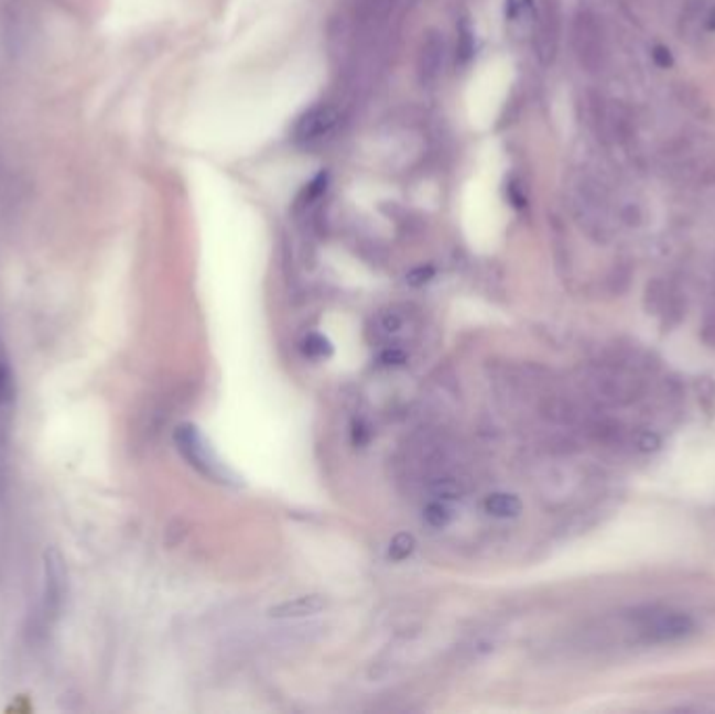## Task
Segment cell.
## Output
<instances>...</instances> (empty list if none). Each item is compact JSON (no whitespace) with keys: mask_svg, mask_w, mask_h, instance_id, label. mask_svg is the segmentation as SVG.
<instances>
[{"mask_svg":"<svg viewBox=\"0 0 715 714\" xmlns=\"http://www.w3.org/2000/svg\"><path fill=\"white\" fill-rule=\"evenodd\" d=\"M381 329L388 334V336H398L407 329V315L398 309H391L388 313L381 315Z\"/></svg>","mask_w":715,"mask_h":714,"instance_id":"9a60e30c","label":"cell"},{"mask_svg":"<svg viewBox=\"0 0 715 714\" xmlns=\"http://www.w3.org/2000/svg\"><path fill=\"white\" fill-rule=\"evenodd\" d=\"M174 442L184 459L197 467L202 474L209 478H223V465L209 451V444H205L204 436L197 432L195 425H181L174 434Z\"/></svg>","mask_w":715,"mask_h":714,"instance_id":"8992f818","label":"cell"},{"mask_svg":"<svg viewBox=\"0 0 715 714\" xmlns=\"http://www.w3.org/2000/svg\"><path fill=\"white\" fill-rule=\"evenodd\" d=\"M302 353L310 358H327L333 355V346L323 334H310L302 342Z\"/></svg>","mask_w":715,"mask_h":714,"instance_id":"5bb4252c","label":"cell"},{"mask_svg":"<svg viewBox=\"0 0 715 714\" xmlns=\"http://www.w3.org/2000/svg\"><path fill=\"white\" fill-rule=\"evenodd\" d=\"M13 400H15V376H13L9 355L0 342V415L9 413Z\"/></svg>","mask_w":715,"mask_h":714,"instance_id":"9c48e42d","label":"cell"},{"mask_svg":"<svg viewBox=\"0 0 715 714\" xmlns=\"http://www.w3.org/2000/svg\"><path fill=\"white\" fill-rule=\"evenodd\" d=\"M653 62L654 64L659 65V67H672L674 65V55H672V51L668 48V46H663V44H657V46H653Z\"/></svg>","mask_w":715,"mask_h":714,"instance_id":"e0dca14e","label":"cell"},{"mask_svg":"<svg viewBox=\"0 0 715 714\" xmlns=\"http://www.w3.org/2000/svg\"><path fill=\"white\" fill-rule=\"evenodd\" d=\"M414 547H416V541H414L412 534H409V532H398L391 539V543H389V558L393 562H404V560H409L410 555H412Z\"/></svg>","mask_w":715,"mask_h":714,"instance_id":"4fadbf2b","label":"cell"},{"mask_svg":"<svg viewBox=\"0 0 715 714\" xmlns=\"http://www.w3.org/2000/svg\"><path fill=\"white\" fill-rule=\"evenodd\" d=\"M446 60V41L440 32L431 30L423 34V41L416 55V74L421 85L431 86L437 83Z\"/></svg>","mask_w":715,"mask_h":714,"instance_id":"52a82bcc","label":"cell"},{"mask_svg":"<svg viewBox=\"0 0 715 714\" xmlns=\"http://www.w3.org/2000/svg\"><path fill=\"white\" fill-rule=\"evenodd\" d=\"M535 20V7L532 0H507V22L511 28L530 30L532 32Z\"/></svg>","mask_w":715,"mask_h":714,"instance_id":"8fae6325","label":"cell"},{"mask_svg":"<svg viewBox=\"0 0 715 714\" xmlns=\"http://www.w3.org/2000/svg\"><path fill=\"white\" fill-rule=\"evenodd\" d=\"M327 608V599L323 595H302L295 599H286L283 604L268 609L270 618H306V616H314L318 612Z\"/></svg>","mask_w":715,"mask_h":714,"instance_id":"ba28073f","label":"cell"},{"mask_svg":"<svg viewBox=\"0 0 715 714\" xmlns=\"http://www.w3.org/2000/svg\"><path fill=\"white\" fill-rule=\"evenodd\" d=\"M67 595V567L57 549H46L42 560V608L46 616L62 612Z\"/></svg>","mask_w":715,"mask_h":714,"instance_id":"277c9868","label":"cell"},{"mask_svg":"<svg viewBox=\"0 0 715 714\" xmlns=\"http://www.w3.org/2000/svg\"><path fill=\"white\" fill-rule=\"evenodd\" d=\"M423 518L427 524L433 528H446V526L454 520V511L449 509L448 505L440 501H431L425 509H423Z\"/></svg>","mask_w":715,"mask_h":714,"instance_id":"7c38bea8","label":"cell"},{"mask_svg":"<svg viewBox=\"0 0 715 714\" xmlns=\"http://www.w3.org/2000/svg\"><path fill=\"white\" fill-rule=\"evenodd\" d=\"M705 28H707L709 32H715V7H712V11L707 13V20H705Z\"/></svg>","mask_w":715,"mask_h":714,"instance_id":"d6986e66","label":"cell"},{"mask_svg":"<svg viewBox=\"0 0 715 714\" xmlns=\"http://www.w3.org/2000/svg\"><path fill=\"white\" fill-rule=\"evenodd\" d=\"M339 125H342L339 107L333 104H318L300 116L297 125L293 128V134L297 143L314 145V143H323Z\"/></svg>","mask_w":715,"mask_h":714,"instance_id":"5b68a950","label":"cell"},{"mask_svg":"<svg viewBox=\"0 0 715 714\" xmlns=\"http://www.w3.org/2000/svg\"><path fill=\"white\" fill-rule=\"evenodd\" d=\"M572 46L575 57L586 72H600L607 57L605 32L591 11H579L572 23Z\"/></svg>","mask_w":715,"mask_h":714,"instance_id":"6da1fadb","label":"cell"},{"mask_svg":"<svg viewBox=\"0 0 715 714\" xmlns=\"http://www.w3.org/2000/svg\"><path fill=\"white\" fill-rule=\"evenodd\" d=\"M430 277L431 269H416L409 274V283L410 285H423L430 281Z\"/></svg>","mask_w":715,"mask_h":714,"instance_id":"ac0fdd59","label":"cell"},{"mask_svg":"<svg viewBox=\"0 0 715 714\" xmlns=\"http://www.w3.org/2000/svg\"><path fill=\"white\" fill-rule=\"evenodd\" d=\"M409 355L402 350V348H388L381 353V363L388 365V367H400L407 363Z\"/></svg>","mask_w":715,"mask_h":714,"instance_id":"2e32d148","label":"cell"},{"mask_svg":"<svg viewBox=\"0 0 715 714\" xmlns=\"http://www.w3.org/2000/svg\"><path fill=\"white\" fill-rule=\"evenodd\" d=\"M486 511L494 518H517L523 511V504L511 493H494L486 499Z\"/></svg>","mask_w":715,"mask_h":714,"instance_id":"30bf717a","label":"cell"},{"mask_svg":"<svg viewBox=\"0 0 715 714\" xmlns=\"http://www.w3.org/2000/svg\"><path fill=\"white\" fill-rule=\"evenodd\" d=\"M638 632L653 643H670L689 637L695 630L691 616L672 609H647L644 614L633 616Z\"/></svg>","mask_w":715,"mask_h":714,"instance_id":"7a4b0ae2","label":"cell"},{"mask_svg":"<svg viewBox=\"0 0 715 714\" xmlns=\"http://www.w3.org/2000/svg\"><path fill=\"white\" fill-rule=\"evenodd\" d=\"M533 51L542 64H552L561 44V9L556 0H544L535 9L532 28Z\"/></svg>","mask_w":715,"mask_h":714,"instance_id":"3957f363","label":"cell"}]
</instances>
